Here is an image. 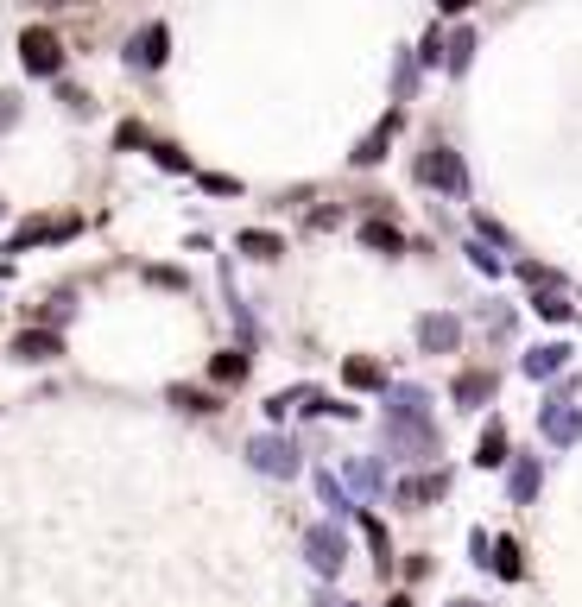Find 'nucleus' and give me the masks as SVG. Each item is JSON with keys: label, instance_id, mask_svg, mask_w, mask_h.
I'll list each match as a JSON object with an SVG mask.
<instances>
[{"label": "nucleus", "instance_id": "aec40b11", "mask_svg": "<svg viewBox=\"0 0 582 607\" xmlns=\"http://www.w3.org/2000/svg\"><path fill=\"white\" fill-rule=\"evenodd\" d=\"M209 373L235 386V379H247V355H216V367H209Z\"/></svg>", "mask_w": 582, "mask_h": 607}, {"label": "nucleus", "instance_id": "5701e85b", "mask_svg": "<svg viewBox=\"0 0 582 607\" xmlns=\"http://www.w3.org/2000/svg\"><path fill=\"white\" fill-rule=\"evenodd\" d=\"M468 45H475L468 32H456V38H449V70H462V64H468Z\"/></svg>", "mask_w": 582, "mask_h": 607}, {"label": "nucleus", "instance_id": "9b49d317", "mask_svg": "<svg viewBox=\"0 0 582 607\" xmlns=\"http://www.w3.org/2000/svg\"><path fill=\"white\" fill-rule=\"evenodd\" d=\"M443 487H449V475H418V481H399V500H406V506H425Z\"/></svg>", "mask_w": 582, "mask_h": 607}, {"label": "nucleus", "instance_id": "7ed1b4c3", "mask_svg": "<svg viewBox=\"0 0 582 607\" xmlns=\"http://www.w3.org/2000/svg\"><path fill=\"white\" fill-rule=\"evenodd\" d=\"M19 51H25V70H32V76H51V70L64 64V45H57L51 25H32V32L19 38Z\"/></svg>", "mask_w": 582, "mask_h": 607}, {"label": "nucleus", "instance_id": "f257e3e1", "mask_svg": "<svg viewBox=\"0 0 582 607\" xmlns=\"http://www.w3.org/2000/svg\"><path fill=\"white\" fill-rule=\"evenodd\" d=\"M386 437H393L399 450H418V456H431L436 450V430H431V418H425V392H418V386H412V392H393Z\"/></svg>", "mask_w": 582, "mask_h": 607}, {"label": "nucleus", "instance_id": "b1692460", "mask_svg": "<svg viewBox=\"0 0 582 607\" xmlns=\"http://www.w3.org/2000/svg\"><path fill=\"white\" fill-rule=\"evenodd\" d=\"M355 487L374 493V487H380V469H374V462H355Z\"/></svg>", "mask_w": 582, "mask_h": 607}, {"label": "nucleus", "instance_id": "f8f14e48", "mask_svg": "<svg viewBox=\"0 0 582 607\" xmlns=\"http://www.w3.org/2000/svg\"><path fill=\"white\" fill-rule=\"evenodd\" d=\"M487 392H494V373H456V399L462 405H481Z\"/></svg>", "mask_w": 582, "mask_h": 607}, {"label": "nucleus", "instance_id": "dca6fc26", "mask_svg": "<svg viewBox=\"0 0 582 607\" xmlns=\"http://www.w3.org/2000/svg\"><path fill=\"white\" fill-rule=\"evenodd\" d=\"M51 235H57V222H25V228L6 241V253H19V247H32V241H51Z\"/></svg>", "mask_w": 582, "mask_h": 607}, {"label": "nucleus", "instance_id": "a211bd4d", "mask_svg": "<svg viewBox=\"0 0 582 607\" xmlns=\"http://www.w3.org/2000/svg\"><path fill=\"white\" fill-rule=\"evenodd\" d=\"M241 253H254V259H273V253H279V235H260V228H247V235H241Z\"/></svg>", "mask_w": 582, "mask_h": 607}, {"label": "nucleus", "instance_id": "20e7f679", "mask_svg": "<svg viewBox=\"0 0 582 607\" xmlns=\"http://www.w3.org/2000/svg\"><path fill=\"white\" fill-rule=\"evenodd\" d=\"M304 551H310V570H316V576H336V570H342V557H348V544H342V531H336V525H310Z\"/></svg>", "mask_w": 582, "mask_h": 607}, {"label": "nucleus", "instance_id": "f3484780", "mask_svg": "<svg viewBox=\"0 0 582 607\" xmlns=\"http://www.w3.org/2000/svg\"><path fill=\"white\" fill-rule=\"evenodd\" d=\"M532 493H538V462L526 456V462L513 469V500H532Z\"/></svg>", "mask_w": 582, "mask_h": 607}, {"label": "nucleus", "instance_id": "6ab92c4d", "mask_svg": "<svg viewBox=\"0 0 582 607\" xmlns=\"http://www.w3.org/2000/svg\"><path fill=\"white\" fill-rule=\"evenodd\" d=\"M494 570H500V576H519V570H526V563H519V544H513V538H500V544H494Z\"/></svg>", "mask_w": 582, "mask_h": 607}, {"label": "nucleus", "instance_id": "ddd939ff", "mask_svg": "<svg viewBox=\"0 0 582 607\" xmlns=\"http://www.w3.org/2000/svg\"><path fill=\"white\" fill-rule=\"evenodd\" d=\"M557 367H564V349H557V342H545V349L526 355V373H532V379H545V373H557Z\"/></svg>", "mask_w": 582, "mask_h": 607}, {"label": "nucleus", "instance_id": "393cba45", "mask_svg": "<svg viewBox=\"0 0 582 607\" xmlns=\"http://www.w3.org/2000/svg\"><path fill=\"white\" fill-rule=\"evenodd\" d=\"M538 317H551V323H564V317H570V304H564V298H538Z\"/></svg>", "mask_w": 582, "mask_h": 607}, {"label": "nucleus", "instance_id": "2eb2a0df", "mask_svg": "<svg viewBox=\"0 0 582 607\" xmlns=\"http://www.w3.org/2000/svg\"><path fill=\"white\" fill-rule=\"evenodd\" d=\"M361 241L380 247V253H399V247H406V241H399V228H386V222H367V228H361Z\"/></svg>", "mask_w": 582, "mask_h": 607}, {"label": "nucleus", "instance_id": "bb28decb", "mask_svg": "<svg viewBox=\"0 0 582 607\" xmlns=\"http://www.w3.org/2000/svg\"><path fill=\"white\" fill-rule=\"evenodd\" d=\"M316 487H323V500H329V506H336V512H348V500H342V487L329 481V475H323V481H316Z\"/></svg>", "mask_w": 582, "mask_h": 607}, {"label": "nucleus", "instance_id": "423d86ee", "mask_svg": "<svg viewBox=\"0 0 582 607\" xmlns=\"http://www.w3.org/2000/svg\"><path fill=\"white\" fill-rule=\"evenodd\" d=\"M165 45H171L165 25H146L140 38H134V51H127V64H134V70H158V64H165Z\"/></svg>", "mask_w": 582, "mask_h": 607}, {"label": "nucleus", "instance_id": "4468645a", "mask_svg": "<svg viewBox=\"0 0 582 607\" xmlns=\"http://www.w3.org/2000/svg\"><path fill=\"white\" fill-rule=\"evenodd\" d=\"M500 462H507V430L487 424V430H481V469H500Z\"/></svg>", "mask_w": 582, "mask_h": 607}, {"label": "nucleus", "instance_id": "cd10ccee", "mask_svg": "<svg viewBox=\"0 0 582 607\" xmlns=\"http://www.w3.org/2000/svg\"><path fill=\"white\" fill-rule=\"evenodd\" d=\"M13 121H19V102H13V96H0V133H6Z\"/></svg>", "mask_w": 582, "mask_h": 607}, {"label": "nucleus", "instance_id": "412c9836", "mask_svg": "<svg viewBox=\"0 0 582 607\" xmlns=\"http://www.w3.org/2000/svg\"><path fill=\"white\" fill-rule=\"evenodd\" d=\"M342 373H348V386H380V367L374 361H348Z\"/></svg>", "mask_w": 582, "mask_h": 607}, {"label": "nucleus", "instance_id": "9d476101", "mask_svg": "<svg viewBox=\"0 0 582 607\" xmlns=\"http://www.w3.org/2000/svg\"><path fill=\"white\" fill-rule=\"evenodd\" d=\"M456 336H462L456 317H425V323H418V342H425V349H456Z\"/></svg>", "mask_w": 582, "mask_h": 607}, {"label": "nucleus", "instance_id": "4be33fe9", "mask_svg": "<svg viewBox=\"0 0 582 607\" xmlns=\"http://www.w3.org/2000/svg\"><path fill=\"white\" fill-rule=\"evenodd\" d=\"M171 399H177V405H184V411H216V399H203V392H190V386H177V392H171Z\"/></svg>", "mask_w": 582, "mask_h": 607}, {"label": "nucleus", "instance_id": "6e6552de", "mask_svg": "<svg viewBox=\"0 0 582 607\" xmlns=\"http://www.w3.org/2000/svg\"><path fill=\"white\" fill-rule=\"evenodd\" d=\"M13 355H19V361H51V355H57V336H51V329H25V336L13 342Z\"/></svg>", "mask_w": 582, "mask_h": 607}, {"label": "nucleus", "instance_id": "39448f33", "mask_svg": "<svg viewBox=\"0 0 582 607\" xmlns=\"http://www.w3.org/2000/svg\"><path fill=\"white\" fill-rule=\"evenodd\" d=\"M254 469H266V475H279V481H291L297 475V450H291L286 437H254Z\"/></svg>", "mask_w": 582, "mask_h": 607}, {"label": "nucleus", "instance_id": "1a4fd4ad", "mask_svg": "<svg viewBox=\"0 0 582 607\" xmlns=\"http://www.w3.org/2000/svg\"><path fill=\"white\" fill-rule=\"evenodd\" d=\"M545 437H557V443H570V437H582V411H564V399L545 411Z\"/></svg>", "mask_w": 582, "mask_h": 607}, {"label": "nucleus", "instance_id": "c85d7f7f", "mask_svg": "<svg viewBox=\"0 0 582 607\" xmlns=\"http://www.w3.org/2000/svg\"><path fill=\"white\" fill-rule=\"evenodd\" d=\"M386 607H412V602H406V595H399V602H386Z\"/></svg>", "mask_w": 582, "mask_h": 607}, {"label": "nucleus", "instance_id": "f03ea898", "mask_svg": "<svg viewBox=\"0 0 582 607\" xmlns=\"http://www.w3.org/2000/svg\"><path fill=\"white\" fill-rule=\"evenodd\" d=\"M418 177L436 184V190H449V197H462V190H468V171H462V158H456L449 146H431V152L418 158Z\"/></svg>", "mask_w": 582, "mask_h": 607}, {"label": "nucleus", "instance_id": "0eeeda50", "mask_svg": "<svg viewBox=\"0 0 582 607\" xmlns=\"http://www.w3.org/2000/svg\"><path fill=\"white\" fill-rule=\"evenodd\" d=\"M393 133H399V115H386V121H380L374 133H367V139H361L355 165H380V158H386V139H393Z\"/></svg>", "mask_w": 582, "mask_h": 607}, {"label": "nucleus", "instance_id": "a878e982", "mask_svg": "<svg viewBox=\"0 0 582 607\" xmlns=\"http://www.w3.org/2000/svg\"><path fill=\"white\" fill-rule=\"evenodd\" d=\"M152 152H158V165H165V171H184V152H177V146H152Z\"/></svg>", "mask_w": 582, "mask_h": 607}]
</instances>
